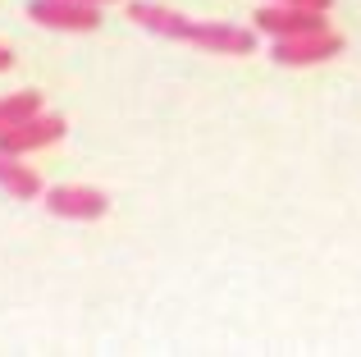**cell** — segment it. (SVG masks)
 Here are the masks:
<instances>
[{
	"label": "cell",
	"mask_w": 361,
	"mask_h": 357,
	"mask_svg": "<svg viewBox=\"0 0 361 357\" xmlns=\"http://www.w3.org/2000/svg\"><path fill=\"white\" fill-rule=\"evenodd\" d=\"M82 5H97L101 9V5H110V0H82Z\"/></svg>",
	"instance_id": "12"
},
{
	"label": "cell",
	"mask_w": 361,
	"mask_h": 357,
	"mask_svg": "<svg viewBox=\"0 0 361 357\" xmlns=\"http://www.w3.org/2000/svg\"><path fill=\"white\" fill-rule=\"evenodd\" d=\"M343 32L334 28H320V32H302V37H279L270 46V60L283 69H307V64H325L334 55H343Z\"/></svg>",
	"instance_id": "1"
},
{
	"label": "cell",
	"mask_w": 361,
	"mask_h": 357,
	"mask_svg": "<svg viewBox=\"0 0 361 357\" xmlns=\"http://www.w3.org/2000/svg\"><path fill=\"white\" fill-rule=\"evenodd\" d=\"M42 110V92L27 87V92H9V97H0V128H14L23 124L27 115H37Z\"/></svg>",
	"instance_id": "9"
},
{
	"label": "cell",
	"mask_w": 361,
	"mask_h": 357,
	"mask_svg": "<svg viewBox=\"0 0 361 357\" xmlns=\"http://www.w3.org/2000/svg\"><path fill=\"white\" fill-rule=\"evenodd\" d=\"M46 211L60 215V220H101L110 211V197L87 183H60L46 193Z\"/></svg>",
	"instance_id": "5"
},
{
	"label": "cell",
	"mask_w": 361,
	"mask_h": 357,
	"mask_svg": "<svg viewBox=\"0 0 361 357\" xmlns=\"http://www.w3.org/2000/svg\"><path fill=\"white\" fill-rule=\"evenodd\" d=\"M9 64H14V51H9V46H0V73H5Z\"/></svg>",
	"instance_id": "11"
},
{
	"label": "cell",
	"mask_w": 361,
	"mask_h": 357,
	"mask_svg": "<svg viewBox=\"0 0 361 357\" xmlns=\"http://www.w3.org/2000/svg\"><path fill=\"white\" fill-rule=\"evenodd\" d=\"M128 18L137 28H147V32H156V37H174V42H183V32H188L183 14H174V9H165V5H151V0H133Z\"/></svg>",
	"instance_id": "7"
},
{
	"label": "cell",
	"mask_w": 361,
	"mask_h": 357,
	"mask_svg": "<svg viewBox=\"0 0 361 357\" xmlns=\"http://www.w3.org/2000/svg\"><path fill=\"white\" fill-rule=\"evenodd\" d=\"M0 188H5L14 202H37V197H46L42 174H32L27 165H18V156H0Z\"/></svg>",
	"instance_id": "8"
},
{
	"label": "cell",
	"mask_w": 361,
	"mask_h": 357,
	"mask_svg": "<svg viewBox=\"0 0 361 357\" xmlns=\"http://www.w3.org/2000/svg\"><path fill=\"white\" fill-rule=\"evenodd\" d=\"M64 133H69V124H64L60 115H46V110H37V115H27V119H23V124L0 128V156H27V152H42V147L60 143Z\"/></svg>",
	"instance_id": "3"
},
{
	"label": "cell",
	"mask_w": 361,
	"mask_h": 357,
	"mask_svg": "<svg viewBox=\"0 0 361 357\" xmlns=\"http://www.w3.org/2000/svg\"><path fill=\"white\" fill-rule=\"evenodd\" d=\"M27 18L42 28H60V32H97L101 28L97 5H82V0H32Z\"/></svg>",
	"instance_id": "4"
},
{
	"label": "cell",
	"mask_w": 361,
	"mask_h": 357,
	"mask_svg": "<svg viewBox=\"0 0 361 357\" xmlns=\"http://www.w3.org/2000/svg\"><path fill=\"white\" fill-rule=\"evenodd\" d=\"M183 42L202 46L211 55H252L256 51V28H238V23H192L188 18Z\"/></svg>",
	"instance_id": "6"
},
{
	"label": "cell",
	"mask_w": 361,
	"mask_h": 357,
	"mask_svg": "<svg viewBox=\"0 0 361 357\" xmlns=\"http://www.w3.org/2000/svg\"><path fill=\"white\" fill-rule=\"evenodd\" d=\"M279 5H307V9H325V14H329L334 0H279Z\"/></svg>",
	"instance_id": "10"
},
{
	"label": "cell",
	"mask_w": 361,
	"mask_h": 357,
	"mask_svg": "<svg viewBox=\"0 0 361 357\" xmlns=\"http://www.w3.org/2000/svg\"><path fill=\"white\" fill-rule=\"evenodd\" d=\"M256 32L265 37H302V32H320L325 23V9H307V5H279V0H265L261 9H256Z\"/></svg>",
	"instance_id": "2"
}]
</instances>
